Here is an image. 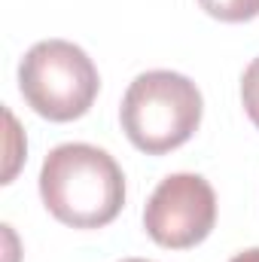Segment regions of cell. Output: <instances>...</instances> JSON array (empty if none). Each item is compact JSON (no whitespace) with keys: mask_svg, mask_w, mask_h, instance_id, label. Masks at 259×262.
Here are the masks:
<instances>
[{"mask_svg":"<svg viewBox=\"0 0 259 262\" xmlns=\"http://www.w3.org/2000/svg\"><path fill=\"white\" fill-rule=\"evenodd\" d=\"M40 198L70 229H104L125 207V174L101 146L61 143L43 159Z\"/></svg>","mask_w":259,"mask_h":262,"instance_id":"6da1fadb","label":"cell"},{"mask_svg":"<svg viewBox=\"0 0 259 262\" xmlns=\"http://www.w3.org/2000/svg\"><path fill=\"white\" fill-rule=\"evenodd\" d=\"M201 113L204 101L189 76L177 70H146L125 89L119 122L140 152L165 156L198 131Z\"/></svg>","mask_w":259,"mask_h":262,"instance_id":"7a4b0ae2","label":"cell"},{"mask_svg":"<svg viewBox=\"0 0 259 262\" xmlns=\"http://www.w3.org/2000/svg\"><path fill=\"white\" fill-rule=\"evenodd\" d=\"M98 89L101 76L95 61L70 40H40L18 64V92L25 104L49 122H73L85 116Z\"/></svg>","mask_w":259,"mask_h":262,"instance_id":"3957f363","label":"cell"},{"mask_svg":"<svg viewBox=\"0 0 259 262\" xmlns=\"http://www.w3.org/2000/svg\"><path fill=\"white\" fill-rule=\"evenodd\" d=\"M217 226V192L201 174H168L143 207L146 235L168 250H189Z\"/></svg>","mask_w":259,"mask_h":262,"instance_id":"277c9868","label":"cell"},{"mask_svg":"<svg viewBox=\"0 0 259 262\" xmlns=\"http://www.w3.org/2000/svg\"><path fill=\"white\" fill-rule=\"evenodd\" d=\"M198 6L220 21L238 25V21H250L259 15V0H198Z\"/></svg>","mask_w":259,"mask_h":262,"instance_id":"5b68a950","label":"cell"},{"mask_svg":"<svg viewBox=\"0 0 259 262\" xmlns=\"http://www.w3.org/2000/svg\"><path fill=\"white\" fill-rule=\"evenodd\" d=\"M241 104H244L247 119L259 128V55L241 73Z\"/></svg>","mask_w":259,"mask_h":262,"instance_id":"8992f818","label":"cell"},{"mask_svg":"<svg viewBox=\"0 0 259 262\" xmlns=\"http://www.w3.org/2000/svg\"><path fill=\"white\" fill-rule=\"evenodd\" d=\"M229 262H259V247H250V250H241L235 253Z\"/></svg>","mask_w":259,"mask_h":262,"instance_id":"52a82bcc","label":"cell"},{"mask_svg":"<svg viewBox=\"0 0 259 262\" xmlns=\"http://www.w3.org/2000/svg\"><path fill=\"white\" fill-rule=\"evenodd\" d=\"M122 262H149V259H122Z\"/></svg>","mask_w":259,"mask_h":262,"instance_id":"ba28073f","label":"cell"}]
</instances>
